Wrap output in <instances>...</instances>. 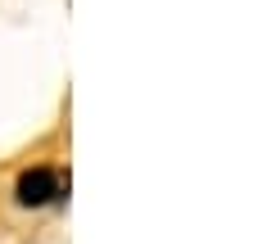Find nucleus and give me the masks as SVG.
Instances as JSON below:
<instances>
[{
    "label": "nucleus",
    "instance_id": "obj_1",
    "mask_svg": "<svg viewBox=\"0 0 258 244\" xmlns=\"http://www.w3.org/2000/svg\"><path fill=\"white\" fill-rule=\"evenodd\" d=\"M14 195H18V204H23V208H41V204L59 199V195H63V186H59V177H54L50 168H32V172H23V177H18Z\"/></svg>",
    "mask_w": 258,
    "mask_h": 244
}]
</instances>
